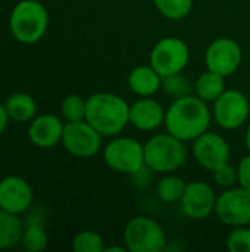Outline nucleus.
I'll return each mask as SVG.
<instances>
[{"label": "nucleus", "instance_id": "obj_22", "mask_svg": "<svg viewBox=\"0 0 250 252\" xmlns=\"http://www.w3.org/2000/svg\"><path fill=\"white\" fill-rule=\"evenodd\" d=\"M158 12L171 21H180L190 15L193 0H153Z\"/></svg>", "mask_w": 250, "mask_h": 252}, {"label": "nucleus", "instance_id": "obj_23", "mask_svg": "<svg viewBox=\"0 0 250 252\" xmlns=\"http://www.w3.org/2000/svg\"><path fill=\"white\" fill-rule=\"evenodd\" d=\"M62 117L66 123H78L85 120L87 100L78 94H69L63 99L60 105Z\"/></svg>", "mask_w": 250, "mask_h": 252}, {"label": "nucleus", "instance_id": "obj_27", "mask_svg": "<svg viewBox=\"0 0 250 252\" xmlns=\"http://www.w3.org/2000/svg\"><path fill=\"white\" fill-rule=\"evenodd\" d=\"M227 248L231 252H250V229L248 226L234 227L227 238Z\"/></svg>", "mask_w": 250, "mask_h": 252}, {"label": "nucleus", "instance_id": "obj_31", "mask_svg": "<svg viewBox=\"0 0 250 252\" xmlns=\"http://www.w3.org/2000/svg\"><path fill=\"white\" fill-rule=\"evenodd\" d=\"M245 143H246V148H248V151L250 152V124H249V127H248V130H246V136H245Z\"/></svg>", "mask_w": 250, "mask_h": 252}, {"label": "nucleus", "instance_id": "obj_20", "mask_svg": "<svg viewBox=\"0 0 250 252\" xmlns=\"http://www.w3.org/2000/svg\"><path fill=\"white\" fill-rule=\"evenodd\" d=\"M16 216L0 208V250L12 248L22 239L24 229Z\"/></svg>", "mask_w": 250, "mask_h": 252}, {"label": "nucleus", "instance_id": "obj_17", "mask_svg": "<svg viewBox=\"0 0 250 252\" xmlns=\"http://www.w3.org/2000/svg\"><path fill=\"white\" fill-rule=\"evenodd\" d=\"M161 86L162 77L150 65L136 66L128 75L130 90L140 97H152L161 90Z\"/></svg>", "mask_w": 250, "mask_h": 252}, {"label": "nucleus", "instance_id": "obj_5", "mask_svg": "<svg viewBox=\"0 0 250 252\" xmlns=\"http://www.w3.org/2000/svg\"><path fill=\"white\" fill-rule=\"evenodd\" d=\"M124 244L131 252H161L167 245V235L156 220L134 217L124 229Z\"/></svg>", "mask_w": 250, "mask_h": 252}, {"label": "nucleus", "instance_id": "obj_14", "mask_svg": "<svg viewBox=\"0 0 250 252\" xmlns=\"http://www.w3.org/2000/svg\"><path fill=\"white\" fill-rule=\"evenodd\" d=\"M32 201L31 186L21 177H6L0 182V208L13 214L24 213Z\"/></svg>", "mask_w": 250, "mask_h": 252}, {"label": "nucleus", "instance_id": "obj_7", "mask_svg": "<svg viewBox=\"0 0 250 252\" xmlns=\"http://www.w3.org/2000/svg\"><path fill=\"white\" fill-rule=\"evenodd\" d=\"M190 61L189 46L178 37H164L152 49L149 56L150 66L161 75L168 77L181 74Z\"/></svg>", "mask_w": 250, "mask_h": 252}, {"label": "nucleus", "instance_id": "obj_9", "mask_svg": "<svg viewBox=\"0 0 250 252\" xmlns=\"http://www.w3.org/2000/svg\"><path fill=\"white\" fill-rule=\"evenodd\" d=\"M250 114L248 96L240 90H225L214 102V120L224 130H236L242 127Z\"/></svg>", "mask_w": 250, "mask_h": 252}, {"label": "nucleus", "instance_id": "obj_4", "mask_svg": "<svg viewBox=\"0 0 250 252\" xmlns=\"http://www.w3.org/2000/svg\"><path fill=\"white\" fill-rule=\"evenodd\" d=\"M47 24V10L37 0L19 1L10 15V31L18 41L25 44L37 43L44 35Z\"/></svg>", "mask_w": 250, "mask_h": 252}, {"label": "nucleus", "instance_id": "obj_26", "mask_svg": "<svg viewBox=\"0 0 250 252\" xmlns=\"http://www.w3.org/2000/svg\"><path fill=\"white\" fill-rule=\"evenodd\" d=\"M161 90L165 94H168V96H171L174 99H178V97L190 94L192 86H190V83L181 74H174V75L162 77Z\"/></svg>", "mask_w": 250, "mask_h": 252}, {"label": "nucleus", "instance_id": "obj_12", "mask_svg": "<svg viewBox=\"0 0 250 252\" xmlns=\"http://www.w3.org/2000/svg\"><path fill=\"white\" fill-rule=\"evenodd\" d=\"M243 59V53L237 41L221 37L214 40L205 52L206 68L224 77L234 74Z\"/></svg>", "mask_w": 250, "mask_h": 252}, {"label": "nucleus", "instance_id": "obj_18", "mask_svg": "<svg viewBox=\"0 0 250 252\" xmlns=\"http://www.w3.org/2000/svg\"><path fill=\"white\" fill-rule=\"evenodd\" d=\"M225 90V77L211 69L202 72L194 83L196 96H199L206 103L215 102Z\"/></svg>", "mask_w": 250, "mask_h": 252}, {"label": "nucleus", "instance_id": "obj_19", "mask_svg": "<svg viewBox=\"0 0 250 252\" xmlns=\"http://www.w3.org/2000/svg\"><path fill=\"white\" fill-rule=\"evenodd\" d=\"M4 108L7 111L9 118L18 123L29 121L37 112V103L32 96L27 93H15L7 97Z\"/></svg>", "mask_w": 250, "mask_h": 252}, {"label": "nucleus", "instance_id": "obj_21", "mask_svg": "<svg viewBox=\"0 0 250 252\" xmlns=\"http://www.w3.org/2000/svg\"><path fill=\"white\" fill-rule=\"evenodd\" d=\"M187 183L178 176H165L156 185V196L164 204H174L183 198Z\"/></svg>", "mask_w": 250, "mask_h": 252}, {"label": "nucleus", "instance_id": "obj_3", "mask_svg": "<svg viewBox=\"0 0 250 252\" xmlns=\"http://www.w3.org/2000/svg\"><path fill=\"white\" fill-rule=\"evenodd\" d=\"M187 159V148L183 140L167 133L152 136L144 143V164L153 173H174Z\"/></svg>", "mask_w": 250, "mask_h": 252}, {"label": "nucleus", "instance_id": "obj_15", "mask_svg": "<svg viewBox=\"0 0 250 252\" xmlns=\"http://www.w3.org/2000/svg\"><path fill=\"white\" fill-rule=\"evenodd\" d=\"M165 112L158 100L141 97L130 106V124L140 131H153L165 123Z\"/></svg>", "mask_w": 250, "mask_h": 252}, {"label": "nucleus", "instance_id": "obj_11", "mask_svg": "<svg viewBox=\"0 0 250 252\" xmlns=\"http://www.w3.org/2000/svg\"><path fill=\"white\" fill-rule=\"evenodd\" d=\"M192 152L196 162L211 173L228 164L231 157L228 142L221 134L212 131H205L194 139Z\"/></svg>", "mask_w": 250, "mask_h": 252}, {"label": "nucleus", "instance_id": "obj_13", "mask_svg": "<svg viewBox=\"0 0 250 252\" xmlns=\"http://www.w3.org/2000/svg\"><path fill=\"white\" fill-rule=\"evenodd\" d=\"M181 211L192 220H203L215 213L217 196L214 189L205 182H190L180 199Z\"/></svg>", "mask_w": 250, "mask_h": 252}, {"label": "nucleus", "instance_id": "obj_6", "mask_svg": "<svg viewBox=\"0 0 250 252\" xmlns=\"http://www.w3.org/2000/svg\"><path fill=\"white\" fill-rule=\"evenodd\" d=\"M106 165L121 174H134L144 164V145L131 137H115L103 151Z\"/></svg>", "mask_w": 250, "mask_h": 252}, {"label": "nucleus", "instance_id": "obj_28", "mask_svg": "<svg viewBox=\"0 0 250 252\" xmlns=\"http://www.w3.org/2000/svg\"><path fill=\"white\" fill-rule=\"evenodd\" d=\"M214 174V180L218 186L221 188H231L236 182H239V177H237V168L234 165H231L230 162L220 167L218 170L212 171Z\"/></svg>", "mask_w": 250, "mask_h": 252}, {"label": "nucleus", "instance_id": "obj_29", "mask_svg": "<svg viewBox=\"0 0 250 252\" xmlns=\"http://www.w3.org/2000/svg\"><path fill=\"white\" fill-rule=\"evenodd\" d=\"M237 177H239L240 186H243L246 189H250V154L239 162Z\"/></svg>", "mask_w": 250, "mask_h": 252}, {"label": "nucleus", "instance_id": "obj_25", "mask_svg": "<svg viewBox=\"0 0 250 252\" xmlns=\"http://www.w3.org/2000/svg\"><path fill=\"white\" fill-rule=\"evenodd\" d=\"M105 248L103 238L91 230L80 232L72 241V250L75 252H102Z\"/></svg>", "mask_w": 250, "mask_h": 252}, {"label": "nucleus", "instance_id": "obj_2", "mask_svg": "<svg viewBox=\"0 0 250 252\" xmlns=\"http://www.w3.org/2000/svg\"><path fill=\"white\" fill-rule=\"evenodd\" d=\"M85 100V121L102 136L115 137L130 124V105L121 96L100 92Z\"/></svg>", "mask_w": 250, "mask_h": 252}, {"label": "nucleus", "instance_id": "obj_16", "mask_svg": "<svg viewBox=\"0 0 250 252\" xmlns=\"http://www.w3.org/2000/svg\"><path fill=\"white\" fill-rule=\"evenodd\" d=\"M65 124L56 115L47 114L35 118L29 128L28 137L38 148H53L59 142H62Z\"/></svg>", "mask_w": 250, "mask_h": 252}, {"label": "nucleus", "instance_id": "obj_8", "mask_svg": "<svg viewBox=\"0 0 250 252\" xmlns=\"http://www.w3.org/2000/svg\"><path fill=\"white\" fill-rule=\"evenodd\" d=\"M215 214L221 223L230 227L250 224V189L243 186L228 188L217 198Z\"/></svg>", "mask_w": 250, "mask_h": 252}, {"label": "nucleus", "instance_id": "obj_24", "mask_svg": "<svg viewBox=\"0 0 250 252\" xmlns=\"http://www.w3.org/2000/svg\"><path fill=\"white\" fill-rule=\"evenodd\" d=\"M22 247L24 250L29 252H38L46 250L47 247V235L44 232V229L37 224V223H31L25 227L24 233H22Z\"/></svg>", "mask_w": 250, "mask_h": 252}, {"label": "nucleus", "instance_id": "obj_10", "mask_svg": "<svg viewBox=\"0 0 250 252\" xmlns=\"http://www.w3.org/2000/svg\"><path fill=\"white\" fill-rule=\"evenodd\" d=\"M63 148L74 157L90 158L102 148V134L85 120L66 123L62 134Z\"/></svg>", "mask_w": 250, "mask_h": 252}, {"label": "nucleus", "instance_id": "obj_1", "mask_svg": "<svg viewBox=\"0 0 250 252\" xmlns=\"http://www.w3.org/2000/svg\"><path fill=\"white\" fill-rule=\"evenodd\" d=\"M212 120L205 100L199 96H183L175 99L165 112L167 131L183 142H193L200 134L208 131Z\"/></svg>", "mask_w": 250, "mask_h": 252}, {"label": "nucleus", "instance_id": "obj_30", "mask_svg": "<svg viewBox=\"0 0 250 252\" xmlns=\"http://www.w3.org/2000/svg\"><path fill=\"white\" fill-rule=\"evenodd\" d=\"M7 118H9V115H7V111H6V108L3 106V105H0V134L6 130V127H7Z\"/></svg>", "mask_w": 250, "mask_h": 252}]
</instances>
